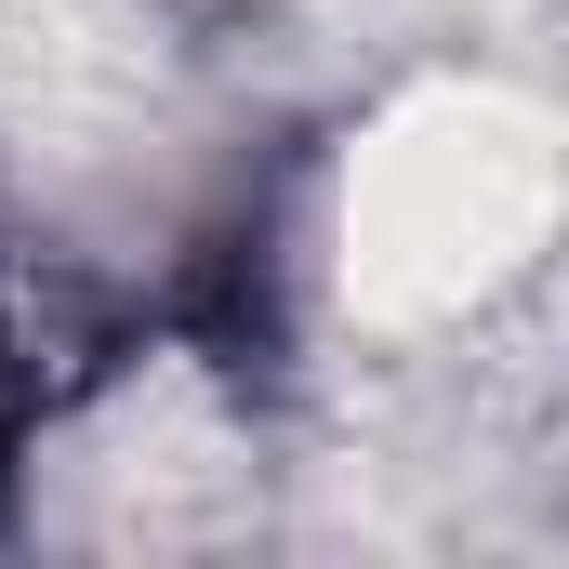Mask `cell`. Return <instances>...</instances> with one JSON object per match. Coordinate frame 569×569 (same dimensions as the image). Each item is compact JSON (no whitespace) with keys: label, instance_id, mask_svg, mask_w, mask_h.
Returning <instances> with one entry per match:
<instances>
[{"label":"cell","instance_id":"obj_1","mask_svg":"<svg viewBox=\"0 0 569 569\" xmlns=\"http://www.w3.org/2000/svg\"><path fill=\"white\" fill-rule=\"evenodd\" d=\"M146 358V305L93 279H53L13 226H0V530L27 517V477L40 450L67 437V411Z\"/></svg>","mask_w":569,"mask_h":569}]
</instances>
